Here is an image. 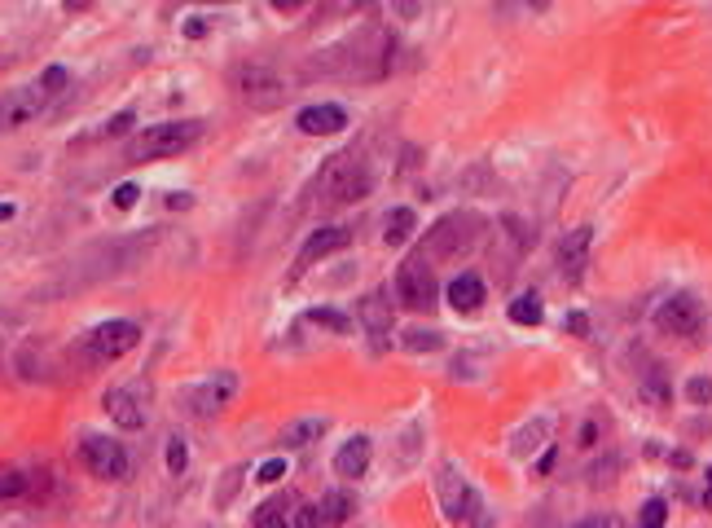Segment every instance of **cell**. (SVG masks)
Here are the masks:
<instances>
[{
    "instance_id": "cell-1",
    "label": "cell",
    "mask_w": 712,
    "mask_h": 528,
    "mask_svg": "<svg viewBox=\"0 0 712 528\" xmlns=\"http://www.w3.org/2000/svg\"><path fill=\"white\" fill-rule=\"evenodd\" d=\"M370 190H374L370 159H365V154H356V150L335 154V159H330L326 168H321V176H317V203L326 207V212L361 203Z\"/></svg>"
},
{
    "instance_id": "cell-2",
    "label": "cell",
    "mask_w": 712,
    "mask_h": 528,
    "mask_svg": "<svg viewBox=\"0 0 712 528\" xmlns=\"http://www.w3.org/2000/svg\"><path fill=\"white\" fill-rule=\"evenodd\" d=\"M480 238H484V216L480 212H449L427 229V238H422L418 251L431 264H453V260L471 256V251L480 247Z\"/></svg>"
},
{
    "instance_id": "cell-3",
    "label": "cell",
    "mask_w": 712,
    "mask_h": 528,
    "mask_svg": "<svg viewBox=\"0 0 712 528\" xmlns=\"http://www.w3.org/2000/svg\"><path fill=\"white\" fill-rule=\"evenodd\" d=\"M203 137V124L198 119H168V124H150L141 137H132L128 146V163H150V159H172V154L189 150Z\"/></svg>"
},
{
    "instance_id": "cell-4",
    "label": "cell",
    "mask_w": 712,
    "mask_h": 528,
    "mask_svg": "<svg viewBox=\"0 0 712 528\" xmlns=\"http://www.w3.org/2000/svg\"><path fill=\"white\" fill-rule=\"evenodd\" d=\"M233 93L242 97L247 106L255 110H277L291 97V88H286V80L277 71H269V66H260V62H242V66H233Z\"/></svg>"
},
{
    "instance_id": "cell-5",
    "label": "cell",
    "mask_w": 712,
    "mask_h": 528,
    "mask_svg": "<svg viewBox=\"0 0 712 528\" xmlns=\"http://www.w3.org/2000/svg\"><path fill=\"white\" fill-rule=\"evenodd\" d=\"M436 295H440L436 264L422 256V251H414V256L396 269V300L405 304L409 313H431V308H436Z\"/></svg>"
},
{
    "instance_id": "cell-6",
    "label": "cell",
    "mask_w": 712,
    "mask_h": 528,
    "mask_svg": "<svg viewBox=\"0 0 712 528\" xmlns=\"http://www.w3.org/2000/svg\"><path fill=\"white\" fill-rule=\"evenodd\" d=\"M436 489H440V511L449 524H480L484 520V502L480 493H475V484L462 476L453 462H444L440 476H436Z\"/></svg>"
},
{
    "instance_id": "cell-7",
    "label": "cell",
    "mask_w": 712,
    "mask_h": 528,
    "mask_svg": "<svg viewBox=\"0 0 712 528\" xmlns=\"http://www.w3.org/2000/svg\"><path fill=\"white\" fill-rule=\"evenodd\" d=\"M137 344H141V326L137 322H102L97 330H88L84 361H88V366H106V361L128 357Z\"/></svg>"
},
{
    "instance_id": "cell-8",
    "label": "cell",
    "mask_w": 712,
    "mask_h": 528,
    "mask_svg": "<svg viewBox=\"0 0 712 528\" xmlns=\"http://www.w3.org/2000/svg\"><path fill=\"white\" fill-rule=\"evenodd\" d=\"M49 88L40 80L36 84H18V88H5L0 93V132H14L22 124H31V119H40L44 110H49Z\"/></svg>"
},
{
    "instance_id": "cell-9",
    "label": "cell",
    "mask_w": 712,
    "mask_h": 528,
    "mask_svg": "<svg viewBox=\"0 0 712 528\" xmlns=\"http://www.w3.org/2000/svg\"><path fill=\"white\" fill-rule=\"evenodd\" d=\"M704 322H708V313H704V304H699L691 291H677L673 300H664L660 308H655V330H660V335L691 339V335L704 330Z\"/></svg>"
},
{
    "instance_id": "cell-10",
    "label": "cell",
    "mask_w": 712,
    "mask_h": 528,
    "mask_svg": "<svg viewBox=\"0 0 712 528\" xmlns=\"http://www.w3.org/2000/svg\"><path fill=\"white\" fill-rule=\"evenodd\" d=\"M80 462L97 480H124L128 476V449L110 436H84L80 440Z\"/></svg>"
},
{
    "instance_id": "cell-11",
    "label": "cell",
    "mask_w": 712,
    "mask_h": 528,
    "mask_svg": "<svg viewBox=\"0 0 712 528\" xmlns=\"http://www.w3.org/2000/svg\"><path fill=\"white\" fill-rule=\"evenodd\" d=\"M295 124H299L304 137H335V132L348 128V110H343L339 102H317V106L299 110Z\"/></svg>"
},
{
    "instance_id": "cell-12",
    "label": "cell",
    "mask_w": 712,
    "mask_h": 528,
    "mask_svg": "<svg viewBox=\"0 0 712 528\" xmlns=\"http://www.w3.org/2000/svg\"><path fill=\"white\" fill-rule=\"evenodd\" d=\"M352 242V229L348 225H326V229H313L308 234V242L299 247V269H308V264H317V260H326L330 251H343Z\"/></svg>"
},
{
    "instance_id": "cell-13",
    "label": "cell",
    "mask_w": 712,
    "mask_h": 528,
    "mask_svg": "<svg viewBox=\"0 0 712 528\" xmlns=\"http://www.w3.org/2000/svg\"><path fill=\"white\" fill-rule=\"evenodd\" d=\"M102 410L110 414V423H119L124 432H141V427H146V405L132 396V388H110L102 396Z\"/></svg>"
},
{
    "instance_id": "cell-14",
    "label": "cell",
    "mask_w": 712,
    "mask_h": 528,
    "mask_svg": "<svg viewBox=\"0 0 712 528\" xmlns=\"http://www.w3.org/2000/svg\"><path fill=\"white\" fill-rule=\"evenodd\" d=\"M589 247H594V225L567 229V238L559 242V269H563V278H581V269H585V260H589Z\"/></svg>"
},
{
    "instance_id": "cell-15",
    "label": "cell",
    "mask_w": 712,
    "mask_h": 528,
    "mask_svg": "<svg viewBox=\"0 0 712 528\" xmlns=\"http://www.w3.org/2000/svg\"><path fill=\"white\" fill-rule=\"evenodd\" d=\"M642 370H638V392L647 396V401L655 405V410H669L673 405V388H669V374H664V366L655 357H647V352H642Z\"/></svg>"
},
{
    "instance_id": "cell-16",
    "label": "cell",
    "mask_w": 712,
    "mask_h": 528,
    "mask_svg": "<svg viewBox=\"0 0 712 528\" xmlns=\"http://www.w3.org/2000/svg\"><path fill=\"white\" fill-rule=\"evenodd\" d=\"M229 392H233V374H220V388H216V379L203 383V388L189 392V414L194 418H216L220 410H225Z\"/></svg>"
},
{
    "instance_id": "cell-17",
    "label": "cell",
    "mask_w": 712,
    "mask_h": 528,
    "mask_svg": "<svg viewBox=\"0 0 712 528\" xmlns=\"http://www.w3.org/2000/svg\"><path fill=\"white\" fill-rule=\"evenodd\" d=\"M488 300V291H484V278L480 273H462V278H453L449 282V304H453V313H480Z\"/></svg>"
},
{
    "instance_id": "cell-18",
    "label": "cell",
    "mask_w": 712,
    "mask_h": 528,
    "mask_svg": "<svg viewBox=\"0 0 712 528\" xmlns=\"http://www.w3.org/2000/svg\"><path fill=\"white\" fill-rule=\"evenodd\" d=\"M356 317H361V326L374 335V344L383 348L387 335H392V300H383V295H365L361 308H356Z\"/></svg>"
},
{
    "instance_id": "cell-19",
    "label": "cell",
    "mask_w": 712,
    "mask_h": 528,
    "mask_svg": "<svg viewBox=\"0 0 712 528\" xmlns=\"http://www.w3.org/2000/svg\"><path fill=\"white\" fill-rule=\"evenodd\" d=\"M370 454H374V445H370V436H352L348 445L335 454V471L343 480H356V476H365L370 471Z\"/></svg>"
},
{
    "instance_id": "cell-20",
    "label": "cell",
    "mask_w": 712,
    "mask_h": 528,
    "mask_svg": "<svg viewBox=\"0 0 712 528\" xmlns=\"http://www.w3.org/2000/svg\"><path fill=\"white\" fill-rule=\"evenodd\" d=\"M295 506H299V498H295L291 489H286V493H273L269 502H260V506H255V511H251V524H255V528H277V524H291Z\"/></svg>"
},
{
    "instance_id": "cell-21",
    "label": "cell",
    "mask_w": 712,
    "mask_h": 528,
    "mask_svg": "<svg viewBox=\"0 0 712 528\" xmlns=\"http://www.w3.org/2000/svg\"><path fill=\"white\" fill-rule=\"evenodd\" d=\"M326 427H330V418L326 414H308V418H295V423H286V432H282V445L286 449H304V445H313V440L326 436Z\"/></svg>"
},
{
    "instance_id": "cell-22",
    "label": "cell",
    "mask_w": 712,
    "mask_h": 528,
    "mask_svg": "<svg viewBox=\"0 0 712 528\" xmlns=\"http://www.w3.org/2000/svg\"><path fill=\"white\" fill-rule=\"evenodd\" d=\"M313 511H317V524H348L352 511H356V498L352 493H343V489H335V493H326L321 502H313Z\"/></svg>"
},
{
    "instance_id": "cell-23",
    "label": "cell",
    "mask_w": 712,
    "mask_h": 528,
    "mask_svg": "<svg viewBox=\"0 0 712 528\" xmlns=\"http://www.w3.org/2000/svg\"><path fill=\"white\" fill-rule=\"evenodd\" d=\"M414 225H418L414 207H396V212L387 216V234H383V242H387V247H400V242L414 238Z\"/></svg>"
},
{
    "instance_id": "cell-24",
    "label": "cell",
    "mask_w": 712,
    "mask_h": 528,
    "mask_svg": "<svg viewBox=\"0 0 712 528\" xmlns=\"http://www.w3.org/2000/svg\"><path fill=\"white\" fill-rule=\"evenodd\" d=\"M541 317H545L541 295H519V300H510V322L515 326H541Z\"/></svg>"
},
{
    "instance_id": "cell-25",
    "label": "cell",
    "mask_w": 712,
    "mask_h": 528,
    "mask_svg": "<svg viewBox=\"0 0 712 528\" xmlns=\"http://www.w3.org/2000/svg\"><path fill=\"white\" fill-rule=\"evenodd\" d=\"M308 322L335 330V335H348V330H352V317H343L339 308H308Z\"/></svg>"
},
{
    "instance_id": "cell-26",
    "label": "cell",
    "mask_w": 712,
    "mask_h": 528,
    "mask_svg": "<svg viewBox=\"0 0 712 528\" xmlns=\"http://www.w3.org/2000/svg\"><path fill=\"white\" fill-rule=\"evenodd\" d=\"M405 348L409 352H440L444 348V335H440V330H405Z\"/></svg>"
},
{
    "instance_id": "cell-27",
    "label": "cell",
    "mask_w": 712,
    "mask_h": 528,
    "mask_svg": "<svg viewBox=\"0 0 712 528\" xmlns=\"http://www.w3.org/2000/svg\"><path fill=\"white\" fill-rule=\"evenodd\" d=\"M647 528H660V524H669V502L664 498H651V502H642V515H638Z\"/></svg>"
},
{
    "instance_id": "cell-28",
    "label": "cell",
    "mask_w": 712,
    "mask_h": 528,
    "mask_svg": "<svg viewBox=\"0 0 712 528\" xmlns=\"http://www.w3.org/2000/svg\"><path fill=\"white\" fill-rule=\"evenodd\" d=\"M185 467H189V449H185L181 436H172L168 440V471L172 476H185Z\"/></svg>"
},
{
    "instance_id": "cell-29",
    "label": "cell",
    "mask_w": 712,
    "mask_h": 528,
    "mask_svg": "<svg viewBox=\"0 0 712 528\" xmlns=\"http://www.w3.org/2000/svg\"><path fill=\"white\" fill-rule=\"evenodd\" d=\"M686 401H691V405H708V401H712V379H704V374H699V379L686 383Z\"/></svg>"
},
{
    "instance_id": "cell-30",
    "label": "cell",
    "mask_w": 712,
    "mask_h": 528,
    "mask_svg": "<svg viewBox=\"0 0 712 528\" xmlns=\"http://www.w3.org/2000/svg\"><path fill=\"white\" fill-rule=\"evenodd\" d=\"M282 476H286V458H269V462H260V471H255L260 484H277Z\"/></svg>"
},
{
    "instance_id": "cell-31",
    "label": "cell",
    "mask_w": 712,
    "mask_h": 528,
    "mask_svg": "<svg viewBox=\"0 0 712 528\" xmlns=\"http://www.w3.org/2000/svg\"><path fill=\"white\" fill-rule=\"evenodd\" d=\"M137 198H141V190H137L132 181H124V185L115 190V207H119V212H128V207H137Z\"/></svg>"
},
{
    "instance_id": "cell-32",
    "label": "cell",
    "mask_w": 712,
    "mask_h": 528,
    "mask_svg": "<svg viewBox=\"0 0 712 528\" xmlns=\"http://www.w3.org/2000/svg\"><path fill=\"white\" fill-rule=\"evenodd\" d=\"M422 5H427V0H392V9H396V14L405 18V22H414V18L422 14Z\"/></svg>"
},
{
    "instance_id": "cell-33",
    "label": "cell",
    "mask_w": 712,
    "mask_h": 528,
    "mask_svg": "<svg viewBox=\"0 0 712 528\" xmlns=\"http://www.w3.org/2000/svg\"><path fill=\"white\" fill-rule=\"evenodd\" d=\"M128 128H132V110H119V115L106 124V137H124Z\"/></svg>"
},
{
    "instance_id": "cell-34",
    "label": "cell",
    "mask_w": 712,
    "mask_h": 528,
    "mask_svg": "<svg viewBox=\"0 0 712 528\" xmlns=\"http://www.w3.org/2000/svg\"><path fill=\"white\" fill-rule=\"evenodd\" d=\"M572 335H589V317L585 313H567V322H563Z\"/></svg>"
},
{
    "instance_id": "cell-35",
    "label": "cell",
    "mask_w": 712,
    "mask_h": 528,
    "mask_svg": "<svg viewBox=\"0 0 712 528\" xmlns=\"http://www.w3.org/2000/svg\"><path fill=\"white\" fill-rule=\"evenodd\" d=\"M269 5L277 9V14H295V9H304L308 0H269Z\"/></svg>"
},
{
    "instance_id": "cell-36",
    "label": "cell",
    "mask_w": 712,
    "mask_h": 528,
    "mask_svg": "<svg viewBox=\"0 0 712 528\" xmlns=\"http://www.w3.org/2000/svg\"><path fill=\"white\" fill-rule=\"evenodd\" d=\"M189 203H194L189 194H172V198H168V207H189Z\"/></svg>"
},
{
    "instance_id": "cell-37",
    "label": "cell",
    "mask_w": 712,
    "mask_h": 528,
    "mask_svg": "<svg viewBox=\"0 0 712 528\" xmlns=\"http://www.w3.org/2000/svg\"><path fill=\"white\" fill-rule=\"evenodd\" d=\"M5 220H14V203H0V225H5Z\"/></svg>"
},
{
    "instance_id": "cell-38",
    "label": "cell",
    "mask_w": 712,
    "mask_h": 528,
    "mask_svg": "<svg viewBox=\"0 0 712 528\" xmlns=\"http://www.w3.org/2000/svg\"><path fill=\"white\" fill-rule=\"evenodd\" d=\"M704 502L712 506V467H708V476H704Z\"/></svg>"
},
{
    "instance_id": "cell-39",
    "label": "cell",
    "mask_w": 712,
    "mask_h": 528,
    "mask_svg": "<svg viewBox=\"0 0 712 528\" xmlns=\"http://www.w3.org/2000/svg\"><path fill=\"white\" fill-rule=\"evenodd\" d=\"M528 5H532V9H537V14H541V9H550L554 0H528Z\"/></svg>"
},
{
    "instance_id": "cell-40",
    "label": "cell",
    "mask_w": 712,
    "mask_h": 528,
    "mask_svg": "<svg viewBox=\"0 0 712 528\" xmlns=\"http://www.w3.org/2000/svg\"><path fill=\"white\" fill-rule=\"evenodd\" d=\"M66 9H88V0H66Z\"/></svg>"
},
{
    "instance_id": "cell-41",
    "label": "cell",
    "mask_w": 712,
    "mask_h": 528,
    "mask_svg": "<svg viewBox=\"0 0 712 528\" xmlns=\"http://www.w3.org/2000/svg\"><path fill=\"white\" fill-rule=\"evenodd\" d=\"M203 5H225V0H203Z\"/></svg>"
}]
</instances>
